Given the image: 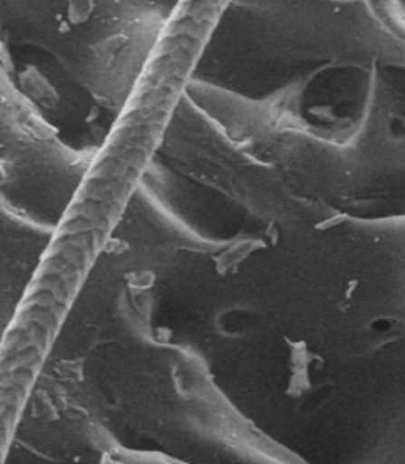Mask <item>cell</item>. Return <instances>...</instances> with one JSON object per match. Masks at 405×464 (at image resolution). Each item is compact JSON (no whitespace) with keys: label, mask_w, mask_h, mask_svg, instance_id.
I'll return each instance as SVG.
<instances>
[{"label":"cell","mask_w":405,"mask_h":464,"mask_svg":"<svg viewBox=\"0 0 405 464\" xmlns=\"http://www.w3.org/2000/svg\"><path fill=\"white\" fill-rule=\"evenodd\" d=\"M175 13L160 0H0L4 44L50 57L118 113L137 94Z\"/></svg>","instance_id":"6da1fadb"}]
</instances>
